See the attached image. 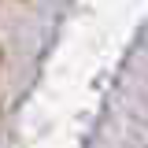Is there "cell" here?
<instances>
[]
</instances>
